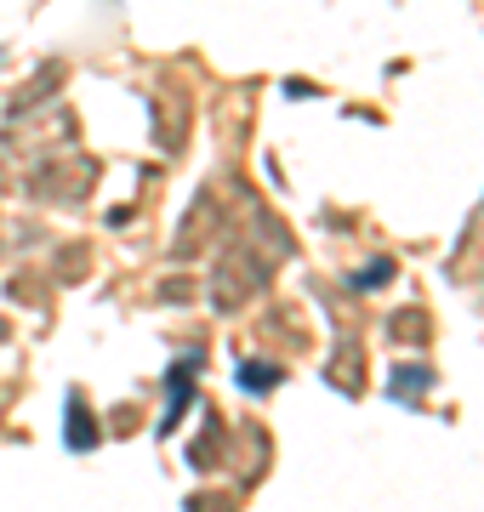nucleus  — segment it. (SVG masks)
Here are the masks:
<instances>
[]
</instances>
